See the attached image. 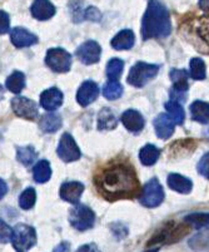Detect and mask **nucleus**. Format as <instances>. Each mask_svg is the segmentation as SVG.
I'll return each mask as SVG.
<instances>
[{
    "label": "nucleus",
    "mask_w": 209,
    "mask_h": 252,
    "mask_svg": "<svg viewBox=\"0 0 209 252\" xmlns=\"http://www.w3.org/2000/svg\"><path fill=\"white\" fill-rule=\"evenodd\" d=\"M69 222L78 231H87L94 226L95 215L93 210L86 205H77L70 210L69 214Z\"/></svg>",
    "instance_id": "0eeeda50"
},
{
    "label": "nucleus",
    "mask_w": 209,
    "mask_h": 252,
    "mask_svg": "<svg viewBox=\"0 0 209 252\" xmlns=\"http://www.w3.org/2000/svg\"><path fill=\"white\" fill-rule=\"evenodd\" d=\"M174 127H176V122L168 114L162 113L154 119L155 133L160 139L171 138L172 134L174 133Z\"/></svg>",
    "instance_id": "4468645a"
},
{
    "label": "nucleus",
    "mask_w": 209,
    "mask_h": 252,
    "mask_svg": "<svg viewBox=\"0 0 209 252\" xmlns=\"http://www.w3.org/2000/svg\"><path fill=\"white\" fill-rule=\"evenodd\" d=\"M184 222L194 228L206 227L209 224V214H201V212L190 214L184 217Z\"/></svg>",
    "instance_id": "c9c22d12"
},
{
    "label": "nucleus",
    "mask_w": 209,
    "mask_h": 252,
    "mask_svg": "<svg viewBox=\"0 0 209 252\" xmlns=\"http://www.w3.org/2000/svg\"><path fill=\"white\" fill-rule=\"evenodd\" d=\"M163 200H164V191L162 185L158 182L157 178H153L143 187L139 201L144 207L154 208L158 207Z\"/></svg>",
    "instance_id": "1a4fd4ad"
},
{
    "label": "nucleus",
    "mask_w": 209,
    "mask_h": 252,
    "mask_svg": "<svg viewBox=\"0 0 209 252\" xmlns=\"http://www.w3.org/2000/svg\"><path fill=\"white\" fill-rule=\"evenodd\" d=\"M112 231H113V233L117 236V238H119V240H120V238H124L128 235V228L121 223H114L113 226H112Z\"/></svg>",
    "instance_id": "a19ab883"
},
{
    "label": "nucleus",
    "mask_w": 209,
    "mask_h": 252,
    "mask_svg": "<svg viewBox=\"0 0 209 252\" xmlns=\"http://www.w3.org/2000/svg\"><path fill=\"white\" fill-rule=\"evenodd\" d=\"M33 176L35 182L38 183H45L49 181L50 176H52V168H50L49 162L45 159H41L35 164L33 169Z\"/></svg>",
    "instance_id": "cd10ccee"
},
{
    "label": "nucleus",
    "mask_w": 209,
    "mask_h": 252,
    "mask_svg": "<svg viewBox=\"0 0 209 252\" xmlns=\"http://www.w3.org/2000/svg\"><path fill=\"white\" fill-rule=\"evenodd\" d=\"M197 171L201 176L209 180V152H207L197 164Z\"/></svg>",
    "instance_id": "4c0bfd02"
},
{
    "label": "nucleus",
    "mask_w": 209,
    "mask_h": 252,
    "mask_svg": "<svg viewBox=\"0 0 209 252\" xmlns=\"http://www.w3.org/2000/svg\"><path fill=\"white\" fill-rule=\"evenodd\" d=\"M31 15L38 20H48L55 14V6L49 0H35L30 8Z\"/></svg>",
    "instance_id": "6ab92c4d"
},
{
    "label": "nucleus",
    "mask_w": 209,
    "mask_h": 252,
    "mask_svg": "<svg viewBox=\"0 0 209 252\" xmlns=\"http://www.w3.org/2000/svg\"><path fill=\"white\" fill-rule=\"evenodd\" d=\"M5 86L11 93H20L25 87V75L22 72H14L8 77Z\"/></svg>",
    "instance_id": "c756f323"
},
{
    "label": "nucleus",
    "mask_w": 209,
    "mask_h": 252,
    "mask_svg": "<svg viewBox=\"0 0 209 252\" xmlns=\"http://www.w3.org/2000/svg\"><path fill=\"white\" fill-rule=\"evenodd\" d=\"M190 116L193 121L207 125L209 123V103L203 100H196L190 104Z\"/></svg>",
    "instance_id": "4be33fe9"
},
{
    "label": "nucleus",
    "mask_w": 209,
    "mask_h": 252,
    "mask_svg": "<svg viewBox=\"0 0 209 252\" xmlns=\"http://www.w3.org/2000/svg\"><path fill=\"white\" fill-rule=\"evenodd\" d=\"M196 148L197 143L194 139H179V141H177L176 143L171 146L169 156L173 158L185 157V156H189L190 153L194 152Z\"/></svg>",
    "instance_id": "aec40b11"
},
{
    "label": "nucleus",
    "mask_w": 209,
    "mask_h": 252,
    "mask_svg": "<svg viewBox=\"0 0 209 252\" xmlns=\"http://www.w3.org/2000/svg\"><path fill=\"white\" fill-rule=\"evenodd\" d=\"M135 36L130 29H124V31L119 32L110 42L112 48H114L116 50H127L133 48L134 45Z\"/></svg>",
    "instance_id": "412c9836"
},
{
    "label": "nucleus",
    "mask_w": 209,
    "mask_h": 252,
    "mask_svg": "<svg viewBox=\"0 0 209 252\" xmlns=\"http://www.w3.org/2000/svg\"><path fill=\"white\" fill-rule=\"evenodd\" d=\"M100 54H102V48L94 40H88V42L83 43L77 49V57L82 63L90 65L99 62Z\"/></svg>",
    "instance_id": "f8f14e48"
},
{
    "label": "nucleus",
    "mask_w": 209,
    "mask_h": 252,
    "mask_svg": "<svg viewBox=\"0 0 209 252\" xmlns=\"http://www.w3.org/2000/svg\"><path fill=\"white\" fill-rule=\"evenodd\" d=\"M36 193L35 189L31 187H28L19 197V206L23 210H30L34 205H35Z\"/></svg>",
    "instance_id": "e433bc0d"
},
{
    "label": "nucleus",
    "mask_w": 209,
    "mask_h": 252,
    "mask_svg": "<svg viewBox=\"0 0 209 252\" xmlns=\"http://www.w3.org/2000/svg\"><path fill=\"white\" fill-rule=\"evenodd\" d=\"M160 156V151L153 144H147L141 150L139 153V159L144 166H153L158 161Z\"/></svg>",
    "instance_id": "bb28decb"
},
{
    "label": "nucleus",
    "mask_w": 209,
    "mask_h": 252,
    "mask_svg": "<svg viewBox=\"0 0 209 252\" xmlns=\"http://www.w3.org/2000/svg\"><path fill=\"white\" fill-rule=\"evenodd\" d=\"M0 18H1V28H0V32H1V34H5L9 29V15L6 14L5 11L1 10Z\"/></svg>",
    "instance_id": "79ce46f5"
},
{
    "label": "nucleus",
    "mask_w": 209,
    "mask_h": 252,
    "mask_svg": "<svg viewBox=\"0 0 209 252\" xmlns=\"http://www.w3.org/2000/svg\"><path fill=\"white\" fill-rule=\"evenodd\" d=\"M159 72V67L155 64H148L139 62L135 65H133L128 75V82L133 87L142 88L146 86L149 81H151Z\"/></svg>",
    "instance_id": "423d86ee"
},
{
    "label": "nucleus",
    "mask_w": 209,
    "mask_h": 252,
    "mask_svg": "<svg viewBox=\"0 0 209 252\" xmlns=\"http://www.w3.org/2000/svg\"><path fill=\"white\" fill-rule=\"evenodd\" d=\"M77 252H102L95 244H88V245H83L79 249L77 250Z\"/></svg>",
    "instance_id": "37998d69"
},
{
    "label": "nucleus",
    "mask_w": 209,
    "mask_h": 252,
    "mask_svg": "<svg viewBox=\"0 0 209 252\" xmlns=\"http://www.w3.org/2000/svg\"><path fill=\"white\" fill-rule=\"evenodd\" d=\"M118 125L116 116L109 108H103L98 114V129L105 130V129H113Z\"/></svg>",
    "instance_id": "a878e982"
},
{
    "label": "nucleus",
    "mask_w": 209,
    "mask_h": 252,
    "mask_svg": "<svg viewBox=\"0 0 209 252\" xmlns=\"http://www.w3.org/2000/svg\"><path fill=\"white\" fill-rule=\"evenodd\" d=\"M169 77H171V81L173 82L172 91L187 93L189 86H188V74L184 69H172Z\"/></svg>",
    "instance_id": "393cba45"
},
{
    "label": "nucleus",
    "mask_w": 209,
    "mask_h": 252,
    "mask_svg": "<svg viewBox=\"0 0 209 252\" xmlns=\"http://www.w3.org/2000/svg\"><path fill=\"white\" fill-rule=\"evenodd\" d=\"M45 63L55 73H66L72 67V56L63 48H53L48 50Z\"/></svg>",
    "instance_id": "6e6552de"
},
{
    "label": "nucleus",
    "mask_w": 209,
    "mask_h": 252,
    "mask_svg": "<svg viewBox=\"0 0 209 252\" xmlns=\"http://www.w3.org/2000/svg\"><path fill=\"white\" fill-rule=\"evenodd\" d=\"M192 226L187 223V222H183L180 224H177L176 222L169 221L165 224H163L162 228L158 230L154 233L153 237H150V240L148 241L147 246L150 247L155 244L159 245H171L176 244L179 240H182L183 237L189 233V230Z\"/></svg>",
    "instance_id": "20e7f679"
},
{
    "label": "nucleus",
    "mask_w": 209,
    "mask_h": 252,
    "mask_svg": "<svg viewBox=\"0 0 209 252\" xmlns=\"http://www.w3.org/2000/svg\"><path fill=\"white\" fill-rule=\"evenodd\" d=\"M84 191V185L80 182H65L60 187V197L65 202L77 205Z\"/></svg>",
    "instance_id": "dca6fc26"
},
{
    "label": "nucleus",
    "mask_w": 209,
    "mask_h": 252,
    "mask_svg": "<svg viewBox=\"0 0 209 252\" xmlns=\"http://www.w3.org/2000/svg\"><path fill=\"white\" fill-rule=\"evenodd\" d=\"M17 158L18 161L25 167H29L35 162L36 159V152L31 146H25V147H18L17 148Z\"/></svg>",
    "instance_id": "7c9ffc66"
},
{
    "label": "nucleus",
    "mask_w": 209,
    "mask_h": 252,
    "mask_svg": "<svg viewBox=\"0 0 209 252\" xmlns=\"http://www.w3.org/2000/svg\"><path fill=\"white\" fill-rule=\"evenodd\" d=\"M190 68V77L194 81H203L206 78V64L201 58H192L189 63Z\"/></svg>",
    "instance_id": "72a5a7b5"
},
{
    "label": "nucleus",
    "mask_w": 209,
    "mask_h": 252,
    "mask_svg": "<svg viewBox=\"0 0 209 252\" xmlns=\"http://www.w3.org/2000/svg\"><path fill=\"white\" fill-rule=\"evenodd\" d=\"M99 95V87L96 86L94 82L87 81L80 86L77 94V100L82 107L91 104L94 100Z\"/></svg>",
    "instance_id": "ddd939ff"
},
{
    "label": "nucleus",
    "mask_w": 209,
    "mask_h": 252,
    "mask_svg": "<svg viewBox=\"0 0 209 252\" xmlns=\"http://www.w3.org/2000/svg\"><path fill=\"white\" fill-rule=\"evenodd\" d=\"M40 129L44 133H55L57 130L60 129L61 127V118L60 116L55 113H48L41 117L40 123H39Z\"/></svg>",
    "instance_id": "b1692460"
},
{
    "label": "nucleus",
    "mask_w": 209,
    "mask_h": 252,
    "mask_svg": "<svg viewBox=\"0 0 209 252\" xmlns=\"http://www.w3.org/2000/svg\"><path fill=\"white\" fill-rule=\"evenodd\" d=\"M0 226H1V242H3V244H6V242L10 241L11 237H13L14 230H11V227H9L8 224L4 221H1Z\"/></svg>",
    "instance_id": "58836bf2"
},
{
    "label": "nucleus",
    "mask_w": 209,
    "mask_h": 252,
    "mask_svg": "<svg viewBox=\"0 0 209 252\" xmlns=\"http://www.w3.org/2000/svg\"><path fill=\"white\" fill-rule=\"evenodd\" d=\"M171 32L172 23L167 8L158 0H149L142 20V36L144 40L167 38Z\"/></svg>",
    "instance_id": "f03ea898"
},
{
    "label": "nucleus",
    "mask_w": 209,
    "mask_h": 252,
    "mask_svg": "<svg viewBox=\"0 0 209 252\" xmlns=\"http://www.w3.org/2000/svg\"><path fill=\"white\" fill-rule=\"evenodd\" d=\"M84 18H87L88 20H93V22H99L102 19V14H100V11L98 9L94 8V6H90L84 13Z\"/></svg>",
    "instance_id": "ea45409f"
},
{
    "label": "nucleus",
    "mask_w": 209,
    "mask_h": 252,
    "mask_svg": "<svg viewBox=\"0 0 209 252\" xmlns=\"http://www.w3.org/2000/svg\"><path fill=\"white\" fill-rule=\"evenodd\" d=\"M189 247L196 252L209 251V228L206 231L197 233L189 241Z\"/></svg>",
    "instance_id": "c85d7f7f"
},
{
    "label": "nucleus",
    "mask_w": 209,
    "mask_h": 252,
    "mask_svg": "<svg viewBox=\"0 0 209 252\" xmlns=\"http://www.w3.org/2000/svg\"><path fill=\"white\" fill-rule=\"evenodd\" d=\"M180 34H183L187 42L192 44L198 52L209 54V18L202 17L187 22L180 27Z\"/></svg>",
    "instance_id": "7ed1b4c3"
},
{
    "label": "nucleus",
    "mask_w": 209,
    "mask_h": 252,
    "mask_svg": "<svg viewBox=\"0 0 209 252\" xmlns=\"http://www.w3.org/2000/svg\"><path fill=\"white\" fill-rule=\"evenodd\" d=\"M124 69V62L121 59H110L107 64V77L110 81H118Z\"/></svg>",
    "instance_id": "f704fd0d"
},
{
    "label": "nucleus",
    "mask_w": 209,
    "mask_h": 252,
    "mask_svg": "<svg viewBox=\"0 0 209 252\" xmlns=\"http://www.w3.org/2000/svg\"><path fill=\"white\" fill-rule=\"evenodd\" d=\"M94 186L109 202L129 200L142 194V187L135 169L128 161L113 159L94 175Z\"/></svg>",
    "instance_id": "f257e3e1"
},
{
    "label": "nucleus",
    "mask_w": 209,
    "mask_h": 252,
    "mask_svg": "<svg viewBox=\"0 0 209 252\" xmlns=\"http://www.w3.org/2000/svg\"><path fill=\"white\" fill-rule=\"evenodd\" d=\"M10 39L11 43L17 48L30 47V45H34L38 43L36 35H34L30 32H28L25 28H20V27L11 29Z\"/></svg>",
    "instance_id": "2eb2a0df"
},
{
    "label": "nucleus",
    "mask_w": 209,
    "mask_h": 252,
    "mask_svg": "<svg viewBox=\"0 0 209 252\" xmlns=\"http://www.w3.org/2000/svg\"><path fill=\"white\" fill-rule=\"evenodd\" d=\"M168 186L173 191L184 194L189 193L193 189L192 181L182 175H177V173H172L168 176Z\"/></svg>",
    "instance_id": "5701e85b"
},
{
    "label": "nucleus",
    "mask_w": 209,
    "mask_h": 252,
    "mask_svg": "<svg viewBox=\"0 0 209 252\" xmlns=\"http://www.w3.org/2000/svg\"><path fill=\"white\" fill-rule=\"evenodd\" d=\"M158 251H159V247H155V249L148 250V251H146V252H158Z\"/></svg>",
    "instance_id": "de8ad7c7"
},
{
    "label": "nucleus",
    "mask_w": 209,
    "mask_h": 252,
    "mask_svg": "<svg viewBox=\"0 0 209 252\" xmlns=\"http://www.w3.org/2000/svg\"><path fill=\"white\" fill-rule=\"evenodd\" d=\"M165 109L168 111L169 116L173 118V121L177 125H182V123L184 122V109H183L180 103L176 102V100H171V102L165 103Z\"/></svg>",
    "instance_id": "2f4dec72"
},
{
    "label": "nucleus",
    "mask_w": 209,
    "mask_h": 252,
    "mask_svg": "<svg viewBox=\"0 0 209 252\" xmlns=\"http://www.w3.org/2000/svg\"><path fill=\"white\" fill-rule=\"evenodd\" d=\"M123 94V87L118 81H109L103 88V95L109 100H116Z\"/></svg>",
    "instance_id": "473e14b6"
},
{
    "label": "nucleus",
    "mask_w": 209,
    "mask_h": 252,
    "mask_svg": "<svg viewBox=\"0 0 209 252\" xmlns=\"http://www.w3.org/2000/svg\"><path fill=\"white\" fill-rule=\"evenodd\" d=\"M121 123L128 130L134 132V133L141 132L144 128V125H146L143 116L138 111H134V109H128V111L121 114Z\"/></svg>",
    "instance_id": "a211bd4d"
},
{
    "label": "nucleus",
    "mask_w": 209,
    "mask_h": 252,
    "mask_svg": "<svg viewBox=\"0 0 209 252\" xmlns=\"http://www.w3.org/2000/svg\"><path fill=\"white\" fill-rule=\"evenodd\" d=\"M11 109L20 118L33 121L38 117V107L33 100L25 97H15L11 99Z\"/></svg>",
    "instance_id": "9b49d317"
},
{
    "label": "nucleus",
    "mask_w": 209,
    "mask_h": 252,
    "mask_svg": "<svg viewBox=\"0 0 209 252\" xmlns=\"http://www.w3.org/2000/svg\"><path fill=\"white\" fill-rule=\"evenodd\" d=\"M6 191H8V187H6V183L5 181H0V197H4L5 196Z\"/></svg>",
    "instance_id": "a18cd8bd"
},
{
    "label": "nucleus",
    "mask_w": 209,
    "mask_h": 252,
    "mask_svg": "<svg viewBox=\"0 0 209 252\" xmlns=\"http://www.w3.org/2000/svg\"><path fill=\"white\" fill-rule=\"evenodd\" d=\"M57 153H58L59 158H60L61 161H64L65 163L78 161L82 157V153H80L79 147L75 143L74 138L68 133H64L61 136Z\"/></svg>",
    "instance_id": "9d476101"
},
{
    "label": "nucleus",
    "mask_w": 209,
    "mask_h": 252,
    "mask_svg": "<svg viewBox=\"0 0 209 252\" xmlns=\"http://www.w3.org/2000/svg\"><path fill=\"white\" fill-rule=\"evenodd\" d=\"M69 249H70V244L66 241H63L61 244H59L58 246L55 247L53 252H68Z\"/></svg>",
    "instance_id": "c03bdc74"
},
{
    "label": "nucleus",
    "mask_w": 209,
    "mask_h": 252,
    "mask_svg": "<svg viewBox=\"0 0 209 252\" xmlns=\"http://www.w3.org/2000/svg\"><path fill=\"white\" fill-rule=\"evenodd\" d=\"M61 103H63V93L55 87L47 89L41 93L40 104L47 111H55L60 107Z\"/></svg>",
    "instance_id": "f3484780"
},
{
    "label": "nucleus",
    "mask_w": 209,
    "mask_h": 252,
    "mask_svg": "<svg viewBox=\"0 0 209 252\" xmlns=\"http://www.w3.org/2000/svg\"><path fill=\"white\" fill-rule=\"evenodd\" d=\"M199 6H201L202 10L209 13V0H199Z\"/></svg>",
    "instance_id": "49530a36"
},
{
    "label": "nucleus",
    "mask_w": 209,
    "mask_h": 252,
    "mask_svg": "<svg viewBox=\"0 0 209 252\" xmlns=\"http://www.w3.org/2000/svg\"><path fill=\"white\" fill-rule=\"evenodd\" d=\"M13 242L14 250L17 252H28L36 244L35 228L25 223H18L13 228Z\"/></svg>",
    "instance_id": "39448f33"
}]
</instances>
